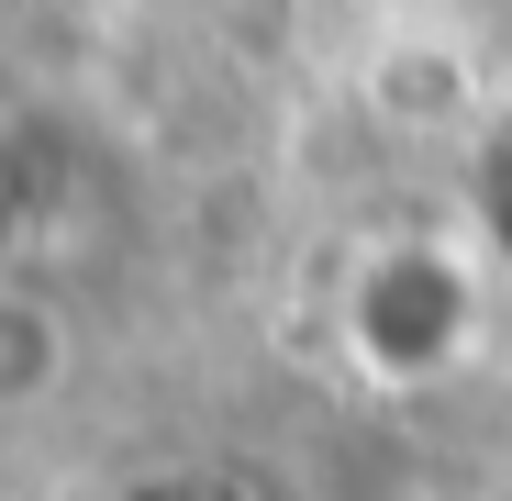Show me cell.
Listing matches in <instances>:
<instances>
[{
  "label": "cell",
  "mask_w": 512,
  "mask_h": 501,
  "mask_svg": "<svg viewBox=\"0 0 512 501\" xmlns=\"http://www.w3.org/2000/svg\"><path fill=\"white\" fill-rule=\"evenodd\" d=\"M379 112L390 123H412V134H435V123H468V78L435 56V45H401V56H379Z\"/></svg>",
  "instance_id": "cell-1"
}]
</instances>
